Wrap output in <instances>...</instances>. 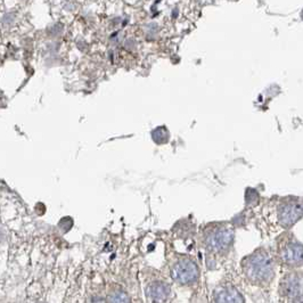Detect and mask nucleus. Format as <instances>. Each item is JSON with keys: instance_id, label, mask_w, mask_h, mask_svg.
<instances>
[{"instance_id": "obj_4", "label": "nucleus", "mask_w": 303, "mask_h": 303, "mask_svg": "<svg viewBox=\"0 0 303 303\" xmlns=\"http://www.w3.org/2000/svg\"><path fill=\"white\" fill-rule=\"evenodd\" d=\"M280 292L283 295L296 298L303 294V274L292 273L285 276L280 283Z\"/></svg>"}, {"instance_id": "obj_2", "label": "nucleus", "mask_w": 303, "mask_h": 303, "mask_svg": "<svg viewBox=\"0 0 303 303\" xmlns=\"http://www.w3.org/2000/svg\"><path fill=\"white\" fill-rule=\"evenodd\" d=\"M197 266L189 259H181L172 267L171 277L179 284H188L198 277Z\"/></svg>"}, {"instance_id": "obj_10", "label": "nucleus", "mask_w": 303, "mask_h": 303, "mask_svg": "<svg viewBox=\"0 0 303 303\" xmlns=\"http://www.w3.org/2000/svg\"><path fill=\"white\" fill-rule=\"evenodd\" d=\"M293 303H303V294H302L301 296H298V297H296V298H294Z\"/></svg>"}, {"instance_id": "obj_8", "label": "nucleus", "mask_w": 303, "mask_h": 303, "mask_svg": "<svg viewBox=\"0 0 303 303\" xmlns=\"http://www.w3.org/2000/svg\"><path fill=\"white\" fill-rule=\"evenodd\" d=\"M147 296H148L152 301L157 303H162L167 300V297L170 293V287L168 286L166 283L157 282L152 283L146 289Z\"/></svg>"}, {"instance_id": "obj_9", "label": "nucleus", "mask_w": 303, "mask_h": 303, "mask_svg": "<svg viewBox=\"0 0 303 303\" xmlns=\"http://www.w3.org/2000/svg\"><path fill=\"white\" fill-rule=\"evenodd\" d=\"M108 303H130V297L121 289H115L109 294Z\"/></svg>"}, {"instance_id": "obj_6", "label": "nucleus", "mask_w": 303, "mask_h": 303, "mask_svg": "<svg viewBox=\"0 0 303 303\" xmlns=\"http://www.w3.org/2000/svg\"><path fill=\"white\" fill-rule=\"evenodd\" d=\"M282 259L289 266L303 265V245L297 242H289L282 249Z\"/></svg>"}, {"instance_id": "obj_5", "label": "nucleus", "mask_w": 303, "mask_h": 303, "mask_svg": "<svg viewBox=\"0 0 303 303\" xmlns=\"http://www.w3.org/2000/svg\"><path fill=\"white\" fill-rule=\"evenodd\" d=\"M233 230L228 228H220L209 236L208 239V246L210 247L212 251H224L233 242Z\"/></svg>"}, {"instance_id": "obj_11", "label": "nucleus", "mask_w": 303, "mask_h": 303, "mask_svg": "<svg viewBox=\"0 0 303 303\" xmlns=\"http://www.w3.org/2000/svg\"><path fill=\"white\" fill-rule=\"evenodd\" d=\"M301 17H302V20H303V11H302V13H301Z\"/></svg>"}, {"instance_id": "obj_3", "label": "nucleus", "mask_w": 303, "mask_h": 303, "mask_svg": "<svg viewBox=\"0 0 303 303\" xmlns=\"http://www.w3.org/2000/svg\"><path fill=\"white\" fill-rule=\"evenodd\" d=\"M303 217V204L300 200H288L280 207L278 211V219L280 225L285 228L293 226Z\"/></svg>"}, {"instance_id": "obj_1", "label": "nucleus", "mask_w": 303, "mask_h": 303, "mask_svg": "<svg viewBox=\"0 0 303 303\" xmlns=\"http://www.w3.org/2000/svg\"><path fill=\"white\" fill-rule=\"evenodd\" d=\"M243 270L252 283L268 284L275 274L274 261L264 249H258L243 261Z\"/></svg>"}, {"instance_id": "obj_7", "label": "nucleus", "mask_w": 303, "mask_h": 303, "mask_svg": "<svg viewBox=\"0 0 303 303\" xmlns=\"http://www.w3.org/2000/svg\"><path fill=\"white\" fill-rule=\"evenodd\" d=\"M216 303H244V298L237 289L231 286H224L215 293Z\"/></svg>"}]
</instances>
